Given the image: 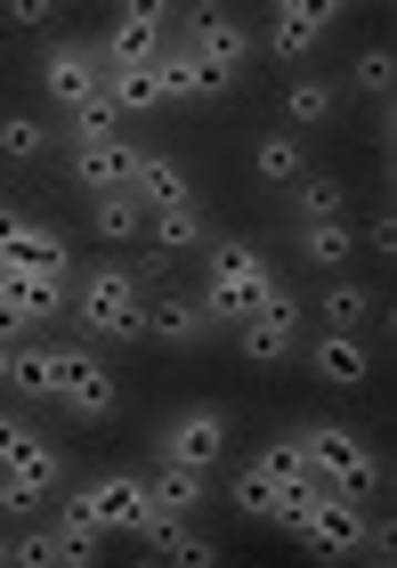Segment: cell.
<instances>
[{
  "label": "cell",
  "instance_id": "cell-1",
  "mask_svg": "<svg viewBox=\"0 0 397 568\" xmlns=\"http://www.w3.org/2000/svg\"><path fill=\"white\" fill-rule=\"evenodd\" d=\"M73 325H82V342H139L146 333V293H139V276H130L122 261H98L73 276Z\"/></svg>",
  "mask_w": 397,
  "mask_h": 568
},
{
  "label": "cell",
  "instance_id": "cell-2",
  "mask_svg": "<svg viewBox=\"0 0 397 568\" xmlns=\"http://www.w3.org/2000/svg\"><path fill=\"white\" fill-rule=\"evenodd\" d=\"M268 284L276 268L259 261V244L244 236H211L203 244V308H211V325H244L259 301H268Z\"/></svg>",
  "mask_w": 397,
  "mask_h": 568
},
{
  "label": "cell",
  "instance_id": "cell-3",
  "mask_svg": "<svg viewBox=\"0 0 397 568\" xmlns=\"http://www.w3.org/2000/svg\"><path fill=\"white\" fill-rule=\"evenodd\" d=\"M65 511H82L105 536H146L154 528V487H146V471H98L65 496Z\"/></svg>",
  "mask_w": 397,
  "mask_h": 568
},
{
  "label": "cell",
  "instance_id": "cell-4",
  "mask_svg": "<svg viewBox=\"0 0 397 568\" xmlns=\"http://www.w3.org/2000/svg\"><path fill=\"white\" fill-rule=\"evenodd\" d=\"M187 58L203 73V98H227L235 82H244V65H252V33L227 9H195L187 17Z\"/></svg>",
  "mask_w": 397,
  "mask_h": 568
},
{
  "label": "cell",
  "instance_id": "cell-5",
  "mask_svg": "<svg viewBox=\"0 0 397 568\" xmlns=\"http://www.w3.org/2000/svg\"><path fill=\"white\" fill-rule=\"evenodd\" d=\"M227 455V406L203 398V406H179V415L146 438V463H187V471H220Z\"/></svg>",
  "mask_w": 397,
  "mask_h": 568
},
{
  "label": "cell",
  "instance_id": "cell-6",
  "mask_svg": "<svg viewBox=\"0 0 397 568\" xmlns=\"http://www.w3.org/2000/svg\"><path fill=\"white\" fill-rule=\"evenodd\" d=\"M58 366H65V398L58 406L73 423H114L122 415V382H114L98 342H58Z\"/></svg>",
  "mask_w": 397,
  "mask_h": 568
},
{
  "label": "cell",
  "instance_id": "cell-7",
  "mask_svg": "<svg viewBox=\"0 0 397 568\" xmlns=\"http://www.w3.org/2000/svg\"><path fill=\"white\" fill-rule=\"evenodd\" d=\"M293 438H301V455H308V471H316V479H340L349 496H374L381 463H374V447H365L357 430H340V423H301Z\"/></svg>",
  "mask_w": 397,
  "mask_h": 568
},
{
  "label": "cell",
  "instance_id": "cell-8",
  "mask_svg": "<svg viewBox=\"0 0 397 568\" xmlns=\"http://www.w3.org/2000/svg\"><path fill=\"white\" fill-rule=\"evenodd\" d=\"M308 342V308L284 293V284H268V301L252 308L244 325H235V349L252 357V366H284V357H293Z\"/></svg>",
  "mask_w": 397,
  "mask_h": 568
},
{
  "label": "cell",
  "instance_id": "cell-9",
  "mask_svg": "<svg viewBox=\"0 0 397 568\" xmlns=\"http://www.w3.org/2000/svg\"><path fill=\"white\" fill-rule=\"evenodd\" d=\"M259 24H268V33H259V49H268L276 65H301V58H316V49H325V33L340 24V9H333V0H276Z\"/></svg>",
  "mask_w": 397,
  "mask_h": 568
},
{
  "label": "cell",
  "instance_id": "cell-10",
  "mask_svg": "<svg viewBox=\"0 0 397 568\" xmlns=\"http://www.w3.org/2000/svg\"><path fill=\"white\" fill-rule=\"evenodd\" d=\"M41 90H49V106H65V114H82L105 98V58H98V41H58L41 58Z\"/></svg>",
  "mask_w": 397,
  "mask_h": 568
},
{
  "label": "cell",
  "instance_id": "cell-11",
  "mask_svg": "<svg viewBox=\"0 0 397 568\" xmlns=\"http://www.w3.org/2000/svg\"><path fill=\"white\" fill-rule=\"evenodd\" d=\"M163 24H171L163 0L114 9V24H105V41H98V58H105V65H154V58H163Z\"/></svg>",
  "mask_w": 397,
  "mask_h": 568
},
{
  "label": "cell",
  "instance_id": "cell-12",
  "mask_svg": "<svg viewBox=\"0 0 397 568\" xmlns=\"http://www.w3.org/2000/svg\"><path fill=\"white\" fill-rule=\"evenodd\" d=\"M301 357L325 390H365L374 382V342L365 333H316V342H301Z\"/></svg>",
  "mask_w": 397,
  "mask_h": 568
},
{
  "label": "cell",
  "instance_id": "cell-13",
  "mask_svg": "<svg viewBox=\"0 0 397 568\" xmlns=\"http://www.w3.org/2000/svg\"><path fill=\"white\" fill-rule=\"evenodd\" d=\"M0 471H17V479H33V487L58 496V487H65V455L49 447L24 415H0Z\"/></svg>",
  "mask_w": 397,
  "mask_h": 568
},
{
  "label": "cell",
  "instance_id": "cell-14",
  "mask_svg": "<svg viewBox=\"0 0 397 568\" xmlns=\"http://www.w3.org/2000/svg\"><path fill=\"white\" fill-rule=\"evenodd\" d=\"M130 195H139L146 212H203L195 187H187V171H179L163 146H130Z\"/></svg>",
  "mask_w": 397,
  "mask_h": 568
},
{
  "label": "cell",
  "instance_id": "cell-15",
  "mask_svg": "<svg viewBox=\"0 0 397 568\" xmlns=\"http://www.w3.org/2000/svg\"><path fill=\"white\" fill-rule=\"evenodd\" d=\"M203 333H220V325H211V308H203V293H179V284H163V293L146 301V342H163V349H195Z\"/></svg>",
  "mask_w": 397,
  "mask_h": 568
},
{
  "label": "cell",
  "instance_id": "cell-16",
  "mask_svg": "<svg viewBox=\"0 0 397 568\" xmlns=\"http://www.w3.org/2000/svg\"><path fill=\"white\" fill-rule=\"evenodd\" d=\"M73 261H65V236H49V227L41 220H9V276H65ZM9 276H0V284H9Z\"/></svg>",
  "mask_w": 397,
  "mask_h": 568
},
{
  "label": "cell",
  "instance_id": "cell-17",
  "mask_svg": "<svg viewBox=\"0 0 397 568\" xmlns=\"http://www.w3.org/2000/svg\"><path fill=\"white\" fill-rule=\"evenodd\" d=\"M146 487H154V520H195L211 504V471H187V463H146Z\"/></svg>",
  "mask_w": 397,
  "mask_h": 568
},
{
  "label": "cell",
  "instance_id": "cell-18",
  "mask_svg": "<svg viewBox=\"0 0 397 568\" xmlns=\"http://www.w3.org/2000/svg\"><path fill=\"white\" fill-rule=\"evenodd\" d=\"M9 390L17 398H33V406H58L65 398V366H58V342H17V374H9Z\"/></svg>",
  "mask_w": 397,
  "mask_h": 568
},
{
  "label": "cell",
  "instance_id": "cell-19",
  "mask_svg": "<svg viewBox=\"0 0 397 568\" xmlns=\"http://www.w3.org/2000/svg\"><path fill=\"white\" fill-rule=\"evenodd\" d=\"M389 317L374 284H357V276H325V333H374Z\"/></svg>",
  "mask_w": 397,
  "mask_h": 568
},
{
  "label": "cell",
  "instance_id": "cell-20",
  "mask_svg": "<svg viewBox=\"0 0 397 568\" xmlns=\"http://www.w3.org/2000/svg\"><path fill=\"white\" fill-rule=\"evenodd\" d=\"M293 244H301V261L325 268V276H349V261H357V227L349 220H301Z\"/></svg>",
  "mask_w": 397,
  "mask_h": 568
},
{
  "label": "cell",
  "instance_id": "cell-21",
  "mask_svg": "<svg viewBox=\"0 0 397 568\" xmlns=\"http://www.w3.org/2000/svg\"><path fill=\"white\" fill-rule=\"evenodd\" d=\"M340 114V90L333 82H316V73H293V82H284V131H325V122Z\"/></svg>",
  "mask_w": 397,
  "mask_h": 568
},
{
  "label": "cell",
  "instance_id": "cell-22",
  "mask_svg": "<svg viewBox=\"0 0 397 568\" xmlns=\"http://www.w3.org/2000/svg\"><path fill=\"white\" fill-rule=\"evenodd\" d=\"M284 212H293V227L301 220H340V212H349V187H340L333 171H308V179L284 187Z\"/></svg>",
  "mask_w": 397,
  "mask_h": 568
},
{
  "label": "cell",
  "instance_id": "cell-23",
  "mask_svg": "<svg viewBox=\"0 0 397 568\" xmlns=\"http://www.w3.org/2000/svg\"><path fill=\"white\" fill-rule=\"evenodd\" d=\"M252 171H259V187H293V179H308V146L293 131H259Z\"/></svg>",
  "mask_w": 397,
  "mask_h": 568
},
{
  "label": "cell",
  "instance_id": "cell-24",
  "mask_svg": "<svg viewBox=\"0 0 397 568\" xmlns=\"http://www.w3.org/2000/svg\"><path fill=\"white\" fill-rule=\"evenodd\" d=\"M73 187H82V195L130 187V139L122 146H73Z\"/></svg>",
  "mask_w": 397,
  "mask_h": 568
},
{
  "label": "cell",
  "instance_id": "cell-25",
  "mask_svg": "<svg viewBox=\"0 0 397 568\" xmlns=\"http://www.w3.org/2000/svg\"><path fill=\"white\" fill-rule=\"evenodd\" d=\"M211 244L203 212H146V252H163V261H187V252Z\"/></svg>",
  "mask_w": 397,
  "mask_h": 568
},
{
  "label": "cell",
  "instance_id": "cell-26",
  "mask_svg": "<svg viewBox=\"0 0 397 568\" xmlns=\"http://www.w3.org/2000/svg\"><path fill=\"white\" fill-rule=\"evenodd\" d=\"M90 227L105 244H139L146 236V203L130 195V187H114V195H90Z\"/></svg>",
  "mask_w": 397,
  "mask_h": 568
},
{
  "label": "cell",
  "instance_id": "cell-27",
  "mask_svg": "<svg viewBox=\"0 0 397 568\" xmlns=\"http://www.w3.org/2000/svg\"><path fill=\"white\" fill-rule=\"evenodd\" d=\"M244 463H252V471H259V479H268V487H308V479H316L293 430H284V438H268V447H252Z\"/></svg>",
  "mask_w": 397,
  "mask_h": 568
},
{
  "label": "cell",
  "instance_id": "cell-28",
  "mask_svg": "<svg viewBox=\"0 0 397 568\" xmlns=\"http://www.w3.org/2000/svg\"><path fill=\"white\" fill-rule=\"evenodd\" d=\"M0 154L9 163H41V154H58V131L41 114H0Z\"/></svg>",
  "mask_w": 397,
  "mask_h": 568
},
{
  "label": "cell",
  "instance_id": "cell-29",
  "mask_svg": "<svg viewBox=\"0 0 397 568\" xmlns=\"http://www.w3.org/2000/svg\"><path fill=\"white\" fill-rule=\"evenodd\" d=\"M154 90H163V106L171 98H203V73H195V58H187V41H163V58H154Z\"/></svg>",
  "mask_w": 397,
  "mask_h": 568
},
{
  "label": "cell",
  "instance_id": "cell-30",
  "mask_svg": "<svg viewBox=\"0 0 397 568\" xmlns=\"http://www.w3.org/2000/svg\"><path fill=\"white\" fill-rule=\"evenodd\" d=\"M73 146H122V114H114V98H98V106L73 114Z\"/></svg>",
  "mask_w": 397,
  "mask_h": 568
},
{
  "label": "cell",
  "instance_id": "cell-31",
  "mask_svg": "<svg viewBox=\"0 0 397 568\" xmlns=\"http://www.w3.org/2000/svg\"><path fill=\"white\" fill-rule=\"evenodd\" d=\"M349 90H357V98H381V106H389V90H397V58H389V49H365L357 73H349Z\"/></svg>",
  "mask_w": 397,
  "mask_h": 568
},
{
  "label": "cell",
  "instance_id": "cell-32",
  "mask_svg": "<svg viewBox=\"0 0 397 568\" xmlns=\"http://www.w3.org/2000/svg\"><path fill=\"white\" fill-rule=\"evenodd\" d=\"M227 504H235V511H244V520H268V511H276V487H268V479H259V471H252V463H244V471H235V479H227Z\"/></svg>",
  "mask_w": 397,
  "mask_h": 568
},
{
  "label": "cell",
  "instance_id": "cell-33",
  "mask_svg": "<svg viewBox=\"0 0 397 568\" xmlns=\"http://www.w3.org/2000/svg\"><path fill=\"white\" fill-rule=\"evenodd\" d=\"M41 504H49V487H33V479H17V471H0V520H33Z\"/></svg>",
  "mask_w": 397,
  "mask_h": 568
},
{
  "label": "cell",
  "instance_id": "cell-34",
  "mask_svg": "<svg viewBox=\"0 0 397 568\" xmlns=\"http://www.w3.org/2000/svg\"><path fill=\"white\" fill-rule=\"evenodd\" d=\"M365 252H381V261H397V220L381 212L374 227H365Z\"/></svg>",
  "mask_w": 397,
  "mask_h": 568
},
{
  "label": "cell",
  "instance_id": "cell-35",
  "mask_svg": "<svg viewBox=\"0 0 397 568\" xmlns=\"http://www.w3.org/2000/svg\"><path fill=\"white\" fill-rule=\"evenodd\" d=\"M9 24H24V33H33V24H49V0H17Z\"/></svg>",
  "mask_w": 397,
  "mask_h": 568
},
{
  "label": "cell",
  "instance_id": "cell-36",
  "mask_svg": "<svg viewBox=\"0 0 397 568\" xmlns=\"http://www.w3.org/2000/svg\"><path fill=\"white\" fill-rule=\"evenodd\" d=\"M9 374H17V342H0V390H9Z\"/></svg>",
  "mask_w": 397,
  "mask_h": 568
},
{
  "label": "cell",
  "instance_id": "cell-37",
  "mask_svg": "<svg viewBox=\"0 0 397 568\" xmlns=\"http://www.w3.org/2000/svg\"><path fill=\"white\" fill-rule=\"evenodd\" d=\"M0 568H9V536H0Z\"/></svg>",
  "mask_w": 397,
  "mask_h": 568
}]
</instances>
